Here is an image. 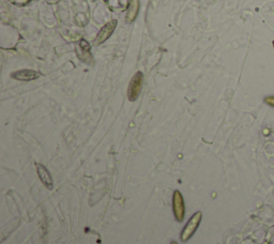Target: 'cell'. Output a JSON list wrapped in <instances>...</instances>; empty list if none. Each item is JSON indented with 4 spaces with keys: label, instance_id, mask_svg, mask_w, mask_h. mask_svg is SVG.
<instances>
[{
    "label": "cell",
    "instance_id": "obj_9",
    "mask_svg": "<svg viewBox=\"0 0 274 244\" xmlns=\"http://www.w3.org/2000/svg\"><path fill=\"white\" fill-rule=\"evenodd\" d=\"M8 1L15 4V6L23 7V6H26V4H28L31 0H8Z\"/></svg>",
    "mask_w": 274,
    "mask_h": 244
},
{
    "label": "cell",
    "instance_id": "obj_12",
    "mask_svg": "<svg viewBox=\"0 0 274 244\" xmlns=\"http://www.w3.org/2000/svg\"><path fill=\"white\" fill-rule=\"evenodd\" d=\"M272 44H273V47H274V40H273V42H272Z\"/></svg>",
    "mask_w": 274,
    "mask_h": 244
},
{
    "label": "cell",
    "instance_id": "obj_8",
    "mask_svg": "<svg viewBox=\"0 0 274 244\" xmlns=\"http://www.w3.org/2000/svg\"><path fill=\"white\" fill-rule=\"evenodd\" d=\"M138 11H139V0H131L128 12H126V19H128V22L130 23L134 22L135 18L137 17V14H138Z\"/></svg>",
    "mask_w": 274,
    "mask_h": 244
},
{
    "label": "cell",
    "instance_id": "obj_11",
    "mask_svg": "<svg viewBox=\"0 0 274 244\" xmlns=\"http://www.w3.org/2000/svg\"><path fill=\"white\" fill-rule=\"evenodd\" d=\"M171 244H178V243H177V242H175V241H173V242H171Z\"/></svg>",
    "mask_w": 274,
    "mask_h": 244
},
{
    "label": "cell",
    "instance_id": "obj_3",
    "mask_svg": "<svg viewBox=\"0 0 274 244\" xmlns=\"http://www.w3.org/2000/svg\"><path fill=\"white\" fill-rule=\"evenodd\" d=\"M116 27H117V20H116V19L110 20V22H108L107 24H105L103 27L101 28V30L99 31V34L96 36V39H94L93 45L99 46V45L103 44L104 42L106 41L107 39H109V36L113 35Z\"/></svg>",
    "mask_w": 274,
    "mask_h": 244
},
{
    "label": "cell",
    "instance_id": "obj_10",
    "mask_svg": "<svg viewBox=\"0 0 274 244\" xmlns=\"http://www.w3.org/2000/svg\"><path fill=\"white\" fill-rule=\"evenodd\" d=\"M265 102L268 105H270V106H272V107H274V97H267L265 99Z\"/></svg>",
    "mask_w": 274,
    "mask_h": 244
},
{
    "label": "cell",
    "instance_id": "obj_6",
    "mask_svg": "<svg viewBox=\"0 0 274 244\" xmlns=\"http://www.w3.org/2000/svg\"><path fill=\"white\" fill-rule=\"evenodd\" d=\"M40 75L41 74L39 72L34 71V70H20V71H17L11 74L12 78L17 79V81H22V82L34 81V79L40 77Z\"/></svg>",
    "mask_w": 274,
    "mask_h": 244
},
{
    "label": "cell",
    "instance_id": "obj_7",
    "mask_svg": "<svg viewBox=\"0 0 274 244\" xmlns=\"http://www.w3.org/2000/svg\"><path fill=\"white\" fill-rule=\"evenodd\" d=\"M35 166H36V173H38V176L41 180V182L43 183L49 190H52V179L50 172L47 171L45 166L41 165V164H36Z\"/></svg>",
    "mask_w": 274,
    "mask_h": 244
},
{
    "label": "cell",
    "instance_id": "obj_5",
    "mask_svg": "<svg viewBox=\"0 0 274 244\" xmlns=\"http://www.w3.org/2000/svg\"><path fill=\"white\" fill-rule=\"evenodd\" d=\"M76 52L78 57L81 58V60L84 62L90 63L92 60V56L90 54V45L87 41L81 40L80 43L76 46Z\"/></svg>",
    "mask_w": 274,
    "mask_h": 244
},
{
    "label": "cell",
    "instance_id": "obj_2",
    "mask_svg": "<svg viewBox=\"0 0 274 244\" xmlns=\"http://www.w3.org/2000/svg\"><path fill=\"white\" fill-rule=\"evenodd\" d=\"M202 217H203V213L200 211H198L187 223V225L184 227V229L181 233V240L183 242H187L188 239L194 235L200 224V222H202Z\"/></svg>",
    "mask_w": 274,
    "mask_h": 244
},
{
    "label": "cell",
    "instance_id": "obj_4",
    "mask_svg": "<svg viewBox=\"0 0 274 244\" xmlns=\"http://www.w3.org/2000/svg\"><path fill=\"white\" fill-rule=\"evenodd\" d=\"M172 210L178 222H182L186 213V207H184V200L182 194L179 191H175L172 196Z\"/></svg>",
    "mask_w": 274,
    "mask_h": 244
},
{
    "label": "cell",
    "instance_id": "obj_1",
    "mask_svg": "<svg viewBox=\"0 0 274 244\" xmlns=\"http://www.w3.org/2000/svg\"><path fill=\"white\" fill-rule=\"evenodd\" d=\"M143 82H144V75L141 72L135 73L133 78L131 79V83L129 85L128 89V98L131 102H134L139 97L141 88H143Z\"/></svg>",
    "mask_w": 274,
    "mask_h": 244
}]
</instances>
